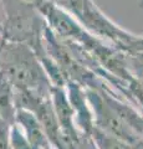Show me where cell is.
<instances>
[{"mask_svg": "<svg viewBox=\"0 0 143 149\" xmlns=\"http://www.w3.org/2000/svg\"><path fill=\"white\" fill-rule=\"evenodd\" d=\"M93 137L96 138V141H97V143L102 149H138L140 148V147H132L130 144L119 141V139L111 137L108 134L103 133L102 130L97 129L96 127L93 128Z\"/></svg>", "mask_w": 143, "mask_h": 149, "instance_id": "6", "label": "cell"}, {"mask_svg": "<svg viewBox=\"0 0 143 149\" xmlns=\"http://www.w3.org/2000/svg\"><path fill=\"white\" fill-rule=\"evenodd\" d=\"M15 90L9 78L0 71V118L9 125L15 123Z\"/></svg>", "mask_w": 143, "mask_h": 149, "instance_id": "4", "label": "cell"}, {"mask_svg": "<svg viewBox=\"0 0 143 149\" xmlns=\"http://www.w3.org/2000/svg\"><path fill=\"white\" fill-rule=\"evenodd\" d=\"M15 123L21 128L29 143L34 149H46L47 148V138L43 127L33 112L17 108L15 114Z\"/></svg>", "mask_w": 143, "mask_h": 149, "instance_id": "3", "label": "cell"}, {"mask_svg": "<svg viewBox=\"0 0 143 149\" xmlns=\"http://www.w3.org/2000/svg\"><path fill=\"white\" fill-rule=\"evenodd\" d=\"M9 143H10V149H34L33 146L27 141V138L25 137L24 132L16 123L10 125Z\"/></svg>", "mask_w": 143, "mask_h": 149, "instance_id": "7", "label": "cell"}, {"mask_svg": "<svg viewBox=\"0 0 143 149\" xmlns=\"http://www.w3.org/2000/svg\"><path fill=\"white\" fill-rule=\"evenodd\" d=\"M86 97L89 100V103L93 108L96 128L132 147L141 146V136L119 118V116L105 101L102 93L87 91Z\"/></svg>", "mask_w": 143, "mask_h": 149, "instance_id": "2", "label": "cell"}, {"mask_svg": "<svg viewBox=\"0 0 143 149\" xmlns=\"http://www.w3.org/2000/svg\"><path fill=\"white\" fill-rule=\"evenodd\" d=\"M47 0H5V15H15V14H34L39 8ZM39 13V11H38Z\"/></svg>", "mask_w": 143, "mask_h": 149, "instance_id": "5", "label": "cell"}, {"mask_svg": "<svg viewBox=\"0 0 143 149\" xmlns=\"http://www.w3.org/2000/svg\"><path fill=\"white\" fill-rule=\"evenodd\" d=\"M1 27L3 26H1V24H0V37H1Z\"/></svg>", "mask_w": 143, "mask_h": 149, "instance_id": "9", "label": "cell"}, {"mask_svg": "<svg viewBox=\"0 0 143 149\" xmlns=\"http://www.w3.org/2000/svg\"><path fill=\"white\" fill-rule=\"evenodd\" d=\"M0 71L15 90L39 96L51 95L52 86L35 51L29 45L0 39Z\"/></svg>", "mask_w": 143, "mask_h": 149, "instance_id": "1", "label": "cell"}, {"mask_svg": "<svg viewBox=\"0 0 143 149\" xmlns=\"http://www.w3.org/2000/svg\"><path fill=\"white\" fill-rule=\"evenodd\" d=\"M130 88H131V93L133 95V97H135V101L138 102L143 108V86L133 80L130 83Z\"/></svg>", "mask_w": 143, "mask_h": 149, "instance_id": "8", "label": "cell"}, {"mask_svg": "<svg viewBox=\"0 0 143 149\" xmlns=\"http://www.w3.org/2000/svg\"><path fill=\"white\" fill-rule=\"evenodd\" d=\"M141 6H143V3H142V4H141Z\"/></svg>", "mask_w": 143, "mask_h": 149, "instance_id": "10", "label": "cell"}]
</instances>
